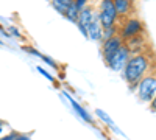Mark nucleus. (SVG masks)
Returning <instances> with one entry per match:
<instances>
[{"label":"nucleus","mask_w":156,"mask_h":140,"mask_svg":"<svg viewBox=\"0 0 156 140\" xmlns=\"http://www.w3.org/2000/svg\"><path fill=\"white\" fill-rule=\"evenodd\" d=\"M153 64H154V58H151L147 52L129 56L128 62L125 64V67L122 70V75H123V80L128 83V87L131 90H134L137 87L139 81L148 73V70L151 69Z\"/></svg>","instance_id":"obj_1"},{"label":"nucleus","mask_w":156,"mask_h":140,"mask_svg":"<svg viewBox=\"0 0 156 140\" xmlns=\"http://www.w3.org/2000/svg\"><path fill=\"white\" fill-rule=\"evenodd\" d=\"M136 90H137L139 100L144 101V103H150L154 98L156 95V61L151 66V69L148 70V73L139 81Z\"/></svg>","instance_id":"obj_2"},{"label":"nucleus","mask_w":156,"mask_h":140,"mask_svg":"<svg viewBox=\"0 0 156 140\" xmlns=\"http://www.w3.org/2000/svg\"><path fill=\"white\" fill-rule=\"evenodd\" d=\"M142 33H145V25L137 16H129L126 19H122V25L119 27V36L123 42Z\"/></svg>","instance_id":"obj_3"},{"label":"nucleus","mask_w":156,"mask_h":140,"mask_svg":"<svg viewBox=\"0 0 156 140\" xmlns=\"http://www.w3.org/2000/svg\"><path fill=\"white\" fill-rule=\"evenodd\" d=\"M98 19L103 28L112 27V25H117V12H115V6L112 0H101V3L98 6Z\"/></svg>","instance_id":"obj_4"},{"label":"nucleus","mask_w":156,"mask_h":140,"mask_svg":"<svg viewBox=\"0 0 156 140\" xmlns=\"http://www.w3.org/2000/svg\"><path fill=\"white\" fill-rule=\"evenodd\" d=\"M122 45H123V41L120 39L119 34H115V36H112V37H109V39L101 42V58H103V61H105V64H108V62L111 61V58L119 52V48Z\"/></svg>","instance_id":"obj_5"},{"label":"nucleus","mask_w":156,"mask_h":140,"mask_svg":"<svg viewBox=\"0 0 156 140\" xmlns=\"http://www.w3.org/2000/svg\"><path fill=\"white\" fill-rule=\"evenodd\" d=\"M123 45L128 48V52L131 55H139V53H145L147 50L150 48V42L147 39V34L142 33V34H137L131 39H126L123 42Z\"/></svg>","instance_id":"obj_6"},{"label":"nucleus","mask_w":156,"mask_h":140,"mask_svg":"<svg viewBox=\"0 0 156 140\" xmlns=\"http://www.w3.org/2000/svg\"><path fill=\"white\" fill-rule=\"evenodd\" d=\"M129 56H131V53L128 52V48H126L125 45H122V47L119 48V52H117V53L111 58V61L108 62L106 66H108L111 70H114V72H122L123 67H125V64H126L128 59H129Z\"/></svg>","instance_id":"obj_7"},{"label":"nucleus","mask_w":156,"mask_h":140,"mask_svg":"<svg viewBox=\"0 0 156 140\" xmlns=\"http://www.w3.org/2000/svg\"><path fill=\"white\" fill-rule=\"evenodd\" d=\"M94 12H95V8L89 6V5H86L84 8L80 9V16H78V20H76V27L80 28V31H81V34L84 37H87V25H89L90 19H92Z\"/></svg>","instance_id":"obj_8"},{"label":"nucleus","mask_w":156,"mask_h":140,"mask_svg":"<svg viewBox=\"0 0 156 140\" xmlns=\"http://www.w3.org/2000/svg\"><path fill=\"white\" fill-rule=\"evenodd\" d=\"M112 2L115 6L117 17H120V19H126L129 16H133V12L136 11L134 0H112Z\"/></svg>","instance_id":"obj_9"},{"label":"nucleus","mask_w":156,"mask_h":140,"mask_svg":"<svg viewBox=\"0 0 156 140\" xmlns=\"http://www.w3.org/2000/svg\"><path fill=\"white\" fill-rule=\"evenodd\" d=\"M101 34H103V27L98 19V12L95 9L92 19H90V22L87 25V37L92 41H101Z\"/></svg>","instance_id":"obj_10"},{"label":"nucleus","mask_w":156,"mask_h":140,"mask_svg":"<svg viewBox=\"0 0 156 140\" xmlns=\"http://www.w3.org/2000/svg\"><path fill=\"white\" fill-rule=\"evenodd\" d=\"M78 16H80V9L76 8V5H75L73 0H70V2H69V6H67V11H66V14H64V17H66L69 22H72V23H76Z\"/></svg>","instance_id":"obj_11"},{"label":"nucleus","mask_w":156,"mask_h":140,"mask_svg":"<svg viewBox=\"0 0 156 140\" xmlns=\"http://www.w3.org/2000/svg\"><path fill=\"white\" fill-rule=\"evenodd\" d=\"M69 2L70 0H50V3L51 6H53L61 16L66 14V11H67V6H69Z\"/></svg>","instance_id":"obj_12"},{"label":"nucleus","mask_w":156,"mask_h":140,"mask_svg":"<svg viewBox=\"0 0 156 140\" xmlns=\"http://www.w3.org/2000/svg\"><path fill=\"white\" fill-rule=\"evenodd\" d=\"M66 97L69 98V101H70V103H72V106H73V108H75V111L78 112V115H81V117H83V118H84V120H86L87 123H94L92 117H90L89 114H87V112H86V111H84V109H83V108L80 106V104L76 103V101H73V100H72V98H70L69 95H66Z\"/></svg>","instance_id":"obj_13"},{"label":"nucleus","mask_w":156,"mask_h":140,"mask_svg":"<svg viewBox=\"0 0 156 140\" xmlns=\"http://www.w3.org/2000/svg\"><path fill=\"white\" fill-rule=\"evenodd\" d=\"M119 34V27L117 25H112V27H108V28H103V34H101V42L109 39V37Z\"/></svg>","instance_id":"obj_14"},{"label":"nucleus","mask_w":156,"mask_h":140,"mask_svg":"<svg viewBox=\"0 0 156 140\" xmlns=\"http://www.w3.org/2000/svg\"><path fill=\"white\" fill-rule=\"evenodd\" d=\"M95 114H97V115H98V117H100V118H101L103 121H106V123H108V125L111 126V128H114V129H115V126H114V123L111 121V118H109V117H108V115H106V114L103 112V111L97 109V111H95Z\"/></svg>","instance_id":"obj_15"},{"label":"nucleus","mask_w":156,"mask_h":140,"mask_svg":"<svg viewBox=\"0 0 156 140\" xmlns=\"http://www.w3.org/2000/svg\"><path fill=\"white\" fill-rule=\"evenodd\" d=\"M22 50H23V52H27L28 55H31V56H36V58H41V56H42V53H39L36 48L28 47V45H23V47H22Z\"/></svg>","instance_id":"obj_16"},{"label":"nucleus","mask_w":156,"mask_h":140,"mask_svg":"<svg viewBox=\"0 0 156 140\" xmlns=\"http://www.w3.org/2000/svg\"><path fill=\"white\" fill-rule=\"evenodd\" d=\"M6 31L9 33V36H14V37H22V33L17 27H14V25H11V27L6 28Z\"/></svg>","instance_id":"obj_17"},{"label":"nucleus","mask_w":156,"mask_h":140,"mask_svg":"<svg viewBox=\"0 0 156 140\" xmlns=\"http://www.w3.org/2000/svg\"><path fill=\"white\" fill-rule=\"evenodd\" d=\"M41 59L44 61V62H47V64L48 66H51V67H55V69H58V62H55L53 59H51V58H48V56H45V55H42L41 56Z\"/></svg>","instance_id":"obj_18"},{"label":"nucleus","mask_w":156,"mask_h":140,"mask_svg":"<svg viewBox=\"0 0 156 140\" xmlns=\"http://www.w3.org/2000/svg\"><path fill=\"white\" fill-rule=\"evenodd\" d=\"M36 69L39 70V73H41V75H44L47 80H50V81H55V78H53V76H51V75H50L47 70H44V67H36Z\"/></svg>","instance_id":"obj_19"},{"label":"nucleus","mask_w":156,"mask_h":140,"mask_svg":"<svg viewBox=\"0 0 156 140\" xmlns=\"http://www.w3.org/2000/svg\"><path fill=\"white\" fill-rule=\"evenodd\" d=\"M73 2H75V5H76L78 9H81V8H84L87 5V0H73Z\"/></svg>","instance_id":"obj_20"},{"label":"nucleus","mask_w":156,"mask_h":140,"mask_svg":"<svg viewBox=\"0 0 156 140\" xmlns=\"http://www.w3.org/2000/svg\"><path fill=\"white\" fill-rule=\"evenodd\" d=\"M17 134H19V132H16V131H12V132H9L8 135L2 137V138H0V140H12V138H14V137H16Z\"/></svg>","instance_id":"obj_21"},{"label":"nucleus","mask_w":156,"mask_h":140,"mask_svg":"<svg viewBox=\"0 0 156 140\" xmlns=\"http://www.w3.org/2000/svg\"><path fill=\"white\" fill-rule=\"evenodd\" d=\"M148 106H150V111H151V112H156V95H154V98L148 103Z\"/></svg>","instance_id":"obj_22"},{"label":"nucleus","mask_w":156,"mask_h":140,"mask_svg":"<svg viewBox=\"0 0 156 140\" xmlns=\"http://www.w3.org/2000/svg\"><path fill=\"white\" fill-rule=\"evenodd\" d=\"M12 140H31V138H30L28 135H25V134H17Z\"/></svg>","instance_id":"obj_23"},{"label":"nucleus","mask_w":156,"mask_h":140,"mask_svg":"<svg viewBox=\"0 0 156 140\" xmlns=\"http://www.w3.org/2000/svg\"><path fill=\"white\" fill-rule=\"evenodd\" d=\"M0 34H2L3 37H6V39H8V37H9V33H8L6 30H3V28H0Z\"/></svg>","instance_id":"obj_24"},{"label":"nucleus","mask_w":156,"mask_h":140,"mask_svg":"<svg viewBox=\"0 0 156 140\" xmlns=\"http://www.w3.org/2000/svg\"><path fill=\"white\" fill-rule=\"evenodd\" d=\"M2 131H3V126H0V135H2Z\"/></svg>","instance_id":"obj_25"},{"label":"nucleus","mask_w":156,"mask_h":140,"mask_svg":"<svg viewBox=\"0 0 156 140\" xmlns=\"http://www.w3.org/2000/svg\"><path fill=\"white\" fill-rule=\"evenodd\" d=\"M0 126H3V121L2 120H0Z\"/></svg>","instance_id":"obj_26"},{"label":"nucleus","mask_w":156,"mask_h":140,"mask_svg":"<svg viewBox=\"0 0 156 140\" xmlns=\"http://www.w3.org/2000/svg\"><path fill=\"white\" fill-rule=\"evenodd\" d=\"M0 45H2V41H0Z\"/></svg>","instance_id":"obj_27"},{"label":"nucleus","mask_w":156,"mask_h":140,"mask_svg":"<svg viewBox=\"0 0 156 140\" xmlns=\"http://www.w3.org/2000/svg\"><path fill=\"white\" fill-rule=\"evenodd\" d=\"M47 2H50V0H47Z\"/></svg>","instance_id":"obj_28"}]
</instances>
